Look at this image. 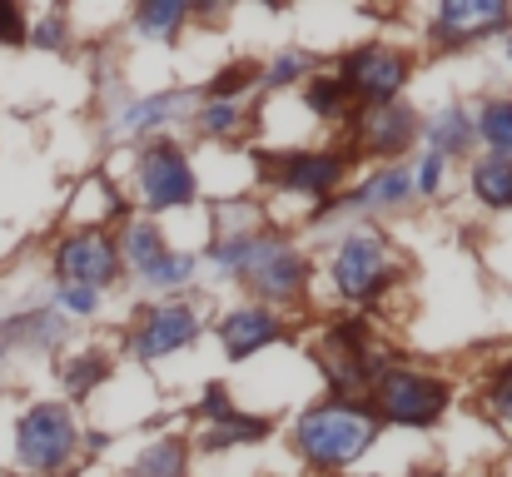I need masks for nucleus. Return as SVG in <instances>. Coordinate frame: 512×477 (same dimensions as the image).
<instances>
[{
    "instance_id": "f257e3e1",
    "label": "nucleus",
    "mask_w": 512,
    "mask_h": 477,
    "mask_svg": "<svg viewBox=\"0 0 512 477\" xmlns=\"http://www.w3.org/2000/svg\"><path fill=\"white\" fill-rule=\"evenodd\" d=\"M204 254H209V264L239 274L264 309L294 304L309 284V259L279 234H219Z\"/></svg>"
},
{
    "instance_id": "f03ea898",
    "label": "nucleus",
    "mask_w": 512,
    "mask_h": 477,
    "mask_svg": "<svg viewBox=\"0 0 512 477\" xmlns=\"http://www.w3.org/2000/svg\"><path fill=\"white\" fill-rule=\"evenodd\" d=\"M378 438V418L373 408L363 403H319L309 413H299L294 423V453L309 463V468H324V473H343L353 468Z\"/></svg>"
},
{
    "instance_id": "7ed1b4c3",
    "label": "nucleus",
    "mask_w": 512,
    "mask_h": 477,
    "mask_svg": "<svg viewBox=\"0 0 512 477\" xmlns=\"http://www.w3.org/2000/svg\"><path fill=\"white\" fill-rule=\"evenodd\" d=\"M393 274H398V254H393V244H388L383 234H373V229L343 234L339 244H334V254H329V279H334V294H339L343 304H368V299H378V294L393 284Z\"/></svg>"
},
{
    "instance_id": "20e7f679",
    "label": "nucleus",
    "mask_w": 512,
    "mask_h": 477,
    "mask_svg": "<svg viewBox=\"0 0 512 477\" xmlns=\"http://www.w3.org/2000/svg\"><path fill=\"white\" fill-rule=\"evenodd\" d=\"M373 398V418L393 423V428H433L443 413H448V398L453 388L433 373H418V368H383L368 388Z\"/></svg>"
},
{
    "instance_id": "39448f33",
    "label": "nucleus",
    "mask_w": 512,
    "mask_h": 477,
    "mask_svg": "<svg viewBox=\"0 0 512 477\" xmlns=\"http://www.w3.org/2000/svg\"><path fill=\"white\" fill-rule=\"evenodd\" d=\"M80 453V423L70 403H35L15 423V458L30 473H60Z\"/></svg>"
},
{
    "instance_id": "423d86ee",
    "label": "nucleus",
    "mask_w": 512,
    "mask_h": 477,
    "mask_svg": "<svg viewBox=\"0 0 512 477\" xmlns=\"http://www.w3.org/2000/svg\"><path fill=\"white\" fill-rule=\"evenodd\" d=\"M383 368H388V358H378V348H368V323H358V318L334 323L319 343V373L329 378L339 403H353L358 393H368Z\"/></svg>"
},
{
    "instance_id": "0eeeda50",
    "label": "nucleus",
    "mask_w": 512,
    "mask_h": 477,
    "mask_svg": "<svg viewBox=\"0 0 512 477\" xmlns=\"http://www.w3.org/2000/svg\"><path fill=\"white\" fill-rule=\"evenodd\" d=\"M120 274V249L110 229H75L55 244V279L60 289H110Z\"/></svg>"
},
{
    "instance_id": "6e6552de",
    "label": "nucleus",
    "mask_w": 512,
    "mask_h": 477,
    "mask_svg": "<svg viewBox=\"0 0 512 477\" xmlns=\"http://www.w3.org/2000/svg\"><path fill=\"white\" fill-rule=\"evenodd\" d=\"M135 194H140V204L155 209V214L194 204L199 179H194V169H189V155L174 150V145H150V150L140 155V164H135Z\"/></svg>"
},
{
    "instance_id": "1a4fd4ad",
    "label": "nucleus",
    "mask_w": 512,
    "mask_h": 477,
    "mask_svg": "<svg viewBox=\"0 0 512 477\" xmlns=\"http://www.w3.org/2000/svg\"><path fill=\"white\" fill-rule=\"evenodd\" d=\"M408 55L398 50V45H363V50H353L348 60L339 65V80L348 85V95L353 100H363V105H388V100H398V90L408 85Z\"/></svg>"
},
{
    "instance_id": "9d476101",
    "label": "nucleus",
    "mask_w": 512,
    "mask_h": 477,
    "mask_svg": "<svg viewBox=\"0 0 512 477\" xmlns=\"http://www.w3.org/2000/svg\"><path fill=\"white\" fill-rule=\"evenodd\" d=\"M423 120L403 105V100H388V105H363L358 120H353V145L373 159H398L413 140H418Z\"/></svg>"
},
{
    "instance_id": "9b49d317",
    "label": "nucleus",
    "mask_w": 512,
    "mask_h": 477,
    "mask_svg": "<svg viewBox=\"0 0 512 477\" xmlns=\"http://www.w3.org/2000/svg\"><path fill=\"white\" fill-rule=\"evenodd\" d=\"M199 314L189 309V304H155V309H145L140 323H135V333H130V353L140 358V363H155V358H170L179 348H189L194 338H199Z\"/></svg>"
},
{
    "instance_id": "f8f14e48",
    "label": "nucleus",
    "mask_w": 512,
    "mask_h": 477,
    "mask_svg": "<svg viewBox=\"0 0 512 477\" xmlns=\"http://www.w3.org/2000/svg\"><path fill=\"white\" fill-rule=\"evenodd\" d=\"M512 10L503 0H443V10L433 15V35L438 45H473L493 30H503Z\"/></svg>"
},
{
    "instance_id": "ddd939ff",
    "label": "nucleus",
    "mask_w": 512,
    "mask_h": 477,
    "mask_svg": "<svg viewBox=\"0 0 512 477\" xmlns=\"http://www.w3.org/2000/svg\"><path fill=\"white\" fill-rule=\"evenodd\" d=\"M284 338V323L274 309H264V304H244V309H229V314L219 318V343H224V353L234 358V363H244V358H254L259 348H269V343H279Z\"/></svg>"
},
{
    "instance_id": "4468645a",
    "label": "nucleus",
    "mask_w": 512,
    "mask_h": 477,
    "mask_svg": "<svg viewBox=\"0 0 512 477\" xmlns=\"http://www.w3.org/2000/svg\"><path fill=\"white\" fill-rule=\"evenodd\" d=\"M413 199V169L408 164H383L378 174H368V184L358 194H348L339 204H324L329 209H353V214H388V209H403Z\"/></svg>"
},
{
    "instance_id": "2eb2a0df",
    "label": "nucleus",
    "mask_w": 512,
    "mask_h": 477,
    "mask_svg": "<svg viewBox=\"0 0 512 477\" xmlns=\"http://www.w3.org/2000/svg\"><path fill=\"white\" fill-rule=\"evenodd\" d=\"M343 169H348V159L334 155V150H314V155H289L284 159V174H279V184L289 189V194H304V199H324V194H334L343 184Z\"/></svg>"
},
{
    "instance_id": "dca6fc26",
    "label": "nucleus",
    "mask_w": 512,
    "mask_h": 477,
    "mask_svg": "<svg viewBox=\"0 0 512 477\" xmlns=\"http://www.w3.org/2000/svg\"><path fill=\"white\" fill-rule=\"evenodd\" d=\"M418 135L428 140V155L453 159V155H468V150H473V140H478V125H473V110H463V105H448V110H438L433 120H423V130H418Z\"/></svg>"
},
{
    "instance_id": "f3484780",
    "label": "nucleus",
    "mask_w": 512,
    "mask_h": 477,
    "mask_svg": "<svg viewBox=\"0 0 512 477\" xmlns=\"http://www.w3.org/2000/svg\"><path fill=\"white\" fill-rule=\"evenodd\" d=\"M115 249H120V264H130L135 274H150V269L170 254V244H165L160 224H150V219H130V224H125V234L115 239Z\"/></svg>"
},
{
    "instance_id": "a211bd4d",
    "label": "nucleus",
    "mask_w": 512,
    "mask_h": 477,
    "mask_svg": "<svg viewBox=\"0 0 512 477\" xmlns=\"http://www.w3.org/2000/svg\"><path fill=\"white\" fill-rule=\"evenodd\" d=\"M184 110H189V95H179V90H170V95H150V100L125 105L115 130H120V135H150V130H160V125L179 120Z\"/></svg>"
},
{
    "instance_id": "6ab92c4d",
    "label": "nucleus",
    "mask_w": 512,
    "mask_h": 477,
    "mask_svg": "<svg viewBox=\"0 0 512 477\" xmlns=\"http://www.w3.org/2000/svg\"><path fill=\"white\" fill-rule=\"evenodd\" d=\"M473 199L488 209H512V159L483 155L473 164Z\"/></svg>"
},
{
    "instance_id": "aec40b11",
    "label": "nucleus",
    "mask_w": 512,
    "mask_h": 477,
    "mask_svg": "<svg viewBox=\"0 0 512 477\" xmlns=\"http://www.w3.org/2000/svg\"><path fill=\"white\" fill-rule=\"evenodd\" d=\"M184 473H189V443L184 438H155L130 468V477H184Z\"/></svg>"
},
{
    "instance_id": "412c9836",
    "label": "nucleus",
    "mask_w": 512,
    "mask_h": 477,
    "mask_svg": "<svg viewBox=\"0 0 512 477\" xmlns=\"http://www.w3.org/2000/svg\"><path fill=\"white\" fill-rule=\"evenodd\" d=\"M259 438H269V418H239V413H229V418L209 423L199 443L209 453H219V448H244V443H259Z\"/></svg>"
},
{
    "instance_id": "4be33fe9",
    "label": "nucleus",
    "mask_w": 512,
    "mask_h": 477,
    "mask_svg": "<svg viewBox=\"0 0 512 477\" xmlns=\"http://www.w3.org/2000/svg\"><path fill=\"white\" fill-rule=\"evenodd\" d=\"M473 125H478V140L488 145V155L512 159V100H488L473 115Z\"/></svg>"
},
{
    "instance_id": "5701e85b",
    "label": "nucleus",
    "mask_w": 512,
    "mask_h": 477,
    "mask_svg": "<svg viewBox=\"0 0 512 477\" xmlns=\"http://www.w3.org/2000/svg\"><path fill=\"white\" fill-rule=\"evenodd\" d=\"M189 15H194V5H184V0H145V5H135V25L150 40H170Z\"/></svg>"
},
{
    "instance_id": "b1692460",
    "label": "nucleus",
    "mask_w": 512,
    "mask_h": 477,
    "mask_svg": "<svg viewBox=\"0 0 512 477\" xmlns=\"http://www.w3.org/2000/svg\"><path fill=\"white\" fill-rule=\"evenodd\" d=\"M309 70H314V60H309V50H279L264 70H259V85H269V90H284V85H299V80H309Z\"/></svg>"
},
{
    "instance_id": "393cba45",
    "label": "nucleus",
    "mask_w": 512,
    "mask_h": 477,
    "mask_svg": "<svg viewBox=\"0 0 512 477\" xmlns=\"http://www.w3.org/2000/svg\"><path fill=\"white\" fill-rule=\"evenodd\" d=\"M194 125H199V135H209V140H219V135H239L244 110H239V100H204V105L194 110Z\"/></svg>"
},
{
    "instance_id": "a878e982",
    "label": "nucleus",
    "mask_w": 512,
    "mask_h": 477,
    "mask_svg": "<svg viewBox=\"0 0 512 477\" xmlns=\"http://www.w3.org/2000/svg\"><path fill=\"white\" fill-rule=\"evenodd\" d=\"M105 373H110V363H105L100 353H80V358H65V363H60V383H65L70 398H85Z\"/></svg>"
},
{
    "instance_id": "bb28decb",
    "label": "nucleus",
    "mask_w": 512,
    "mask_h": 477,
    "mask_svg": "<svg viewBox=\"0 0 512 477\" xmlns=\"http://www.w3.org/2000/svg\"><path fill=\"white\" fill-rule=\"evenodd\" d=\"M353 95H348V85H343L339 75H314L309 85H304V105L319 115V120H329V115H343V105H348Z\"/></svg>"
},
{
    "instance_id": "cd10ccee",
    "label": "nucleus",
    "mask_w": 512,
    "mask_h": 477,
    "mask_svg": "<svg viewBox=\"0 0 512 477\" xmlns=\"http://www.w3.org/2000/svg\"><path fill=\"white\" fill-rule=\"evenodd\" d=\"M194 269H199V259H194V254L170 249V254H165V259H160L150 274H140V279H145L150 289H184V284L194 279Z\"/></svg>"
},
{
    "instance_id": "c85d7f7f",
    "label": "nucleus",
    "mask_w": 512,
    "mask_h": 477,
    "mask_svg": "<svg viewBox=\"0 0 512 477\" xmlns=\"http://www.w3.org/2000/svg\"><path fill=\"white\" fill-rule=\"evenodd\" d=\"M483 398H488V408H493L503 423H512V363H498V368L488 373Z\"/></svg>"
},
{
    "instance_id": "c756f323",
    "label": "nucleus",
    "mask_w": 512,
    "mask_h": 477,
    "mask_svg": "<svg viewBox=\"0 0 512 477\" xmlns=\"http://www.w3.org/2000/svg\"><path fill=\"white\" fill-rule=\"evenodd\" d=\"M25 40H30V45H40V50H65L70 30H65V20H60V15H45L40 25H30V30H25Z\"/></svg>"
},
{
    "instance_id": "7c9ffc66",
    "label": "nucleus",
    "mask_w": 512,
    "mask_h": 477,
    "mask_svg": "<svg viewBox=\"0 0 512 477\" xmlns=\"http://www.w3.org/2000/svg\"><path fill=\"white\" fill-rule=\"evenodd\" d=\"M438 184H443V159L423 155L418 159V169H413V199H418V194H423V199H433V194H438Z\"/></svg>"
},
{
    "instance_id": "2f4dec72",
    "label": "nucleus",
    "mask_w": 512,
    "mask_h": 477,
    "mask_svg": "<svg viewBox=\"0 0 512 477\" xmlns=\"http://www.w3.org/2000/svg\"><path fill=\"white\" fill-rule=\"evenodd\" d=\"M249 75H254L249 65H229V70H219V80L209 85V100H234V95L249 85Z\"/></svg>"
},
{
    "instance_id": "473e14b6",
    "label": "nucleus",
    "mask_w": 512,
    "mask_h": 477,
    "mask_svg": "<svg viewBox=\"0 0 512 477\" xmlns=\"http://www.w3.org/2000/svg\"><path fill=\"white\" fill-rule=\"evenodd\" d=\"M55 299H60L65 314H75V318H90L100 309V294H95V289H60Z\"/></svg>"
},
{
    "instance_id": "72a5a7b5",
    "label": "nucleus",
    "mask_w": 512,
    "mask_h": 477,
    "mask_svg": "<svg viewBox=\"0 0 512 477\" xmlns=\"http://www.w3.org/2000/svg\"><path fill=\"white\" fill-rule=\"evenodd\" d=\"M199 408H204V418H209V423H219V418H229V413H234V398H229V388H224V383H209Z\"/></svg>"
},
{
    "instance_id": "f704fd0d",
    "label": "nucleus",
    "mask_w": 512,
    "mask_h": 477,
    "mask_svg": "<svg viewBox=\"0 0 512 477\" xmlns=\"http://www.w3.org/2000/svg\"><path fill=\"white\" fill-rule=\"evenodd\" d=\"M0 40L5 45H20L25 40V15L15 5H0Z\"/></svg>"
},
{
    "instance_id": "c9c22d12",
    "label": "nucleus",
    "mask_w": 512,
    "mask_h": 477,
    "mask_svg": "<svg viewBox=\"0 0 512 477\" xmlns=\"http://www.w3.org/2000/svg\"><path fill=\"white\" fill-rule=\"evenodd\" d=\"M418 477H443V473H418Z\"/></svg>"
},
{
    "instance_id": "e433bc0d",
    "label": "nucleus",
    "mask_w": 512,
    "mask_h": 477,
    "mask_svg": "<svg viewBox=\"0 0 512 477\" xmlns=\"http://www.w3.org/2000/svg\"><path fill=\"white\" fill-rule=\"evenodd\" d=\"M508 55H512V35H508Z\"/></svg>"
}]
</instances>
